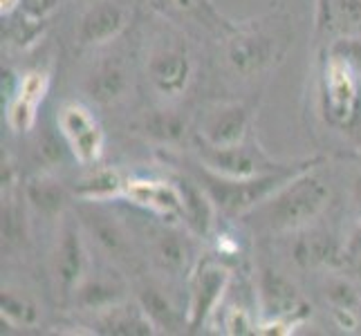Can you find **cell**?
Listing matches in <instances>:
<instances>
[{"label":"cell","instance_id":"cell-1","mask_svg":"<svg viewBox=\"0 0 361 336\" xmlns=\"http://www.w3.org/2000/svg\"><path fill=\"white\" fill-rule=\"evenodd\" d=\"M225 63L238 79L252 81L276 70L294 43L292 18L283 7L233 23L220 36Z\"/></svg>","mask_w":361,"mask_h":336},{"label":"cell","instance_id":"cell-2","mask_svg":"<svg viewBox=\"0 0 361 336\" xmlns=\"http://www.w3.org/2000/svg\"><path fill=\"white\" fill-rule=\"evenodd\" d=\"M319 166L321 161L298 170L254 211L269 233H301L323 216L330 204L332 189L330 182L321 175Z\"/></svg>","mask_w":361,"mask_h":336},{"label":"cell","instance_id":"cell-3","mask_svg":"<svg viewBox=\"0 0 361 336\" xmlns=\"http://www.w3.org/2000/svg\"><path fill=\"white\" fill-rule=\"evenodd\" d=\"M323 161L321 157L312 159H303L301 164L288 168V170H279V173H265V175H256V178H247V180H231V178H222L211 173L207 168L200 170V182L207 193L214 200L218 213L227 216V218H243L254 213V211L263 204L271 193H276L281 186L288 182L292 175H296L298 170H303L312 164Z\"/></svg>","mask_w":361,"mask_h":336},{"label":"cell","instance_id":"cell-4","mask_svg":"<svg viewBox=\"0 0 361 336\" xmlns=\"http://www.w3.org/2000/svg\"><path fill=\"white\" fill-rule=\"evenodd\" d=\"M319 106L328 126L353 128L361 117V70L341 56L321 52Z\"/></svg>","mask_w":361,"mask_h":336},{"label":"cell","instance_id":"cell-5","mask_svg":"<svg viewBox=\"0 0 361 336\" xmlns=\"http://www.w3.org/2000/svg\"><path fill=\"white\" fill-rule=\"evenodd\" d=\"M195 56L182 39H166L146 54L144 77L161 101L173 104L191 90L195 81Z\"/></svg>","mask_w":361,"mask_h":336},{"label":"cell","instance_id":"cell-6","mask_svg":"<svg viewBox=\"0 0 361 336\" xmlns=\"http://www.w3.org/2000/svg\"><path fill=\"white\" fill-rule=\"evenodd\" d=\"M77 216L85 235L115 267L130 271L140 267L142 256L140 249H137V242L133 240L130 229L121 222V218H117L106 206V202L81 200L77 204Z\"/></svg>","mask_w":361,"mask_h":336},{"label":"cell","instance_id":"cell-7","mask_svg":"<svg viewBox=\"0 0 361 336\" xmlns=\"http://www.w3.org/2000/svg\"><path fill=\"white\" fill-rule=\"evenodd\" d=\"M195 155L200 166L216 173L222 178H231V180H247V178H256V175H265V173H279V170H288L298 166L301 161H288V164H281V161H274L265 155L263 148L258 146V142L249 139L238 146H227V148H216V146H207L202 142L195 139Z\"/></svg>","mask_w":361,"mask_h":336},{"label":"cell","instance_id":"cell-8","mask_svg":"<svg viewBox=\"0 0 361 336\" xmlns=\"http://www.w3.org/2000/svg\"><path fill=\"white\" fill-rule=\"evenodd\" d=\"M81 222H70L63 216L61 229L54 242L52 251V276L56 285V294L63 303H72L74 292L90 273V258H88V244L83 238Z\"/></svg>","mask_w":361,"mask_h":336},{"label":"cell","instance_id":"cell-9","mask_svg":"<svg viewBox=\"0 0 361 336\" xmlns=\"http://www.w3.org/2000/svg\"><path fill=\"white\" fill-rule=\"evenodd\" d=\"M56 128L66 148L81 166L99 164L106 148V132L88 106L79 101L61 104L56 112Z\"/></svg>","mask_w":361,"mask_h":336},{"label":"cell","instance_id":"cell-10","mask_svg":"<svg viewBox=\"0 0 361 336\" xmlns=\"http://www.w3.org/2000/svg\"><path fill=\"white\" fill-rule=\"evenodd\" d=\"M256 108L247 101H218L204 110L195 139L207 146L227 148L252 139Z\"/></svg>","mask_w":361,"mask_h":336},{"label":"cell","instance_id":"cell-11","mask_svg":"<svg viewBox=\"0 0 361 336\" xmlns=\"http://www.w3.org/2000/svg\"><path fill=\"white\" fill-rule=\"evenodd\" d=\"M258 301L267 321L265 325L294 328L310 314V305L296 285L274 267H263L258 273Z\"/></svg>","mask_w":361,"mask_h":336},{"label":"cell","instance_id":"cell-12","mask_svg":"<svg viewBox=\"0 0 361 336\" xmlns=\"http://www.w3.org/2000/svg\"><path fill=\"white\" fill-rule=\"evenodd\" d=\"M231 285V271L214 258L200 263L189 278V298H186V328L197 330L214 316Z\"/></svg>","mask_w":361,"mask_h":336},{"label":"cell","instance_id":"cell-13","mask_svg":"<svg viewBox=\"0 0 361 336\" xmlns=\"http://www.w3.org/2000/svg\"><path fill=\"white\" fill-rule=\"evenodd\" d=\"M130 11L119 0H94L83 9L77 23V45L83 49H99L115 43L128 30Z\"/></svg>","mask_w":361,"mask_h":336},{"label":"cell","instance_id":"cell-14","mask_svg":"<svg viewBox=\"0 0 361 336\" xmlns=\"http://www.w3.org/2000/svg\"><path fill=\"white\" fill-rule=\"evenodd\" d=\"M123 197L130 200L148 213L161 218L164 222H180L182 220V195L178 182L169 180H126L123 186Z\"/></svg>","mask_w":361,"mask_h":336},{"label":"cell","instance_id":"cell-15","mask_svg":"<svg viewBox=\"0 0 361 336\" xmlns=\"http://www.w3.org/2000/svg\"><path fill=\"white\" fill-rule=\"evenodd\" d=\"M314 39L326 47L361 36V0H314Z\"/></svg>","mask_w":361,"mask_h":336},{"label":"cell","instance_id":"cell-16","mask_svg":"<svg viewBox=\"0 0 361 336\" xmlns=\"http://www.w3.org/2000/svg\"><path fill=\"white\" fill-rule=\"evenodd\" d=\"M146 258L161 276L178 278L191 269V249L182 233L171 227L153 229L146 235Z\"/></svg>","mask_w":361,"mask_h":336},{"label":"cell","instance_id":"cell-17","mask_svg":"<svg viewBox=\"0 0 361 336\" xmlns=\"http://www.w3.org/2000/svg\"><path fill=\"white\" fill-rule=\"evenodd\" d=\"M49 90V74L45 70H32L23 74L16 94L7 106V121L16 132H27L39 121V108Z\"/></svg>","mask_w":361,"mask_h":336},{"label":"cell","instance_id":"cell-18","mask_svg":"<svg viewBox=\"0 0 361 336\" xmlns=\"http://www.w3.org/2000/svg\"><path fill=\"white\" fill-rule=\"evenodd\" d=\"M130 90V72L121 58H104L85 79V92L97 106H115Z\"/></svg>","mask_w":361,"mask_h":336},{"label":"cell","instance_id":"cell-19","mask_svg":"<svg viewBox=\"0 0 361 336\" xmlns=\"http://www.w3.org/2000/svg\"><path fill=\"white\" fill-rule=\"evenodd\" d=\"M303 235L294 242L292 258L301 269H332L345 260V247L341 249L337 240L326 231L303 229Z\"/></svg>","mask_w":361,"mask_h":336},{"label":"cell","instance_id":"cell-20","mask_svg":"<svg viewBox=\"0 0 361 336\" xmlns=\"http://www.w3.org/2000/svg\"><path fill=\"white\" fill-rule=\"evenodd\" d=\"M94 332L99 334H117V336H151L157 332L153 321L146 316L140 303H117L97 314L92 323Z\"/></svg>","mask_w":361,"mask_h":336},{"label":"cell","instance_id":"cell-21","mask_svg":"<svg viewBox=\"0 0 361 336\" xmlns=\"http://www.w3.org/2000/svg\"><path fill=\"white\" fill-rule=\"evenodd\" d=\"M180 186V195H182V222L189 227L200 238H207L216 224L218 209L211 200V195L200 182L193 180H176Z\"/></svg>","mask_w":361,"mask_h":336},{"label":"cell","instance_id":"cell-22","mask_svg":"<svg viewBox=\"0 0 361 336\" xmlns=\"http://www.w3.org/2000/svg\"><path fill=\"white\" fill-rule=\"evenodd\" d=\"M70 189L52 175H34L25 182L23 197L43 218H63L70 206Z\"/></svg>","mask_w":361,"mask_h":336},{"label":"cell","instance_id":"cell-23","mask_svg":"<svg viewBox=\"0 0 361 336\" xmlns=\"http://www.w3.org/2000/svg\"><path fill=\"white\" fill-rule=\"evenodd\" d=\"M137 303L142 305L146 316L153 321L157 332H178L186 325V309H178L161 285L144 282L140 294H137Z\"/></svg>","mask_w":361,"mask_h":336},{"label":"cell","instance_id":"cell-24","mask_svg":"<svg viewBox=\"0 0 361 336\" xmlns=\"http://www.w3.org/2000/svg\"><path fill=\"white\" fill-rule=\"evenodd\" d=\"M123 285L119 280L106 278V276H85V280L79 285V290L74 292L72 303L77 305L83 312H104V309L113 307L117 303L126 301V294H123Z\"/></svg>","mask_w":361,"mask_h":336},{"label":"cell","instance_id":"cell-25","mask_svg":"<svg viewBox=\"0 0 361 336\" xmlns=\"http://www.w3.org/2000/svg\"><path fill=\"white\" fill-rule=\"evenodd\" d=\"M153 3L164 11H169V14L189 18L218 36H222L233 25V20H227L222 16L211 0H153Z\"/></svg>","mask_w":361,"mask_h":336},{"label":"cell","instance_id":"cell-26","mask_svg":"<svg viewBox=\"0 0 361 336\" xmlns=\"http://www.w3.org/2000/svg\"><path fill=\"white\" fill-rule=\"evenodd\" d=\"M123 186H126V180H121L115 168H94L77 182L72 193L79 200L88 202H113L117 197H123Z\"/></svg>","mask_w":361,"mask_h":336},{"label":"cell","instance_id":"cell-27","mask_svg":"<svg viewBox=\"0 0 361 336\" xmlns=\"http://www.w3.org/2000/svg\"><path fill=\"white\" fill-rule=\"evenodd\" d=\"M0 314H3V323H9L14 328H36L41 321V307L27 292H20L16 287H3Z\"/></svg>","mask_w":361,"mask_h":336},{"label":"cell","instance_id":"cell-28","mask_svg":"<svg viewBox=\"0 0 361 336\" xmlns=\"http://www.w3.org/2000/svg\"><path fill=\"white\" fill-rule=\"evenodd\" d=\"M142 130L146 132V137H151L153 142L161 146H178L189 135L186 119L173 110H153L151 115H146Z\"/></svg>","mask_w":361,"mask_h":336},{"label":"cell","instance_id":"cell-29","mask_svg":"<svg viewBox=\"0 0 361 336\" xmlns=\"http://www.w3.org/2000/svg\"><path fill=\"white\" fill-rule=\"evenodd\" d=\"M27 238V222L18 197L7 193L3 197V249L20 247Z\"/></svg>","mask_w":361,"mask_h":336},{"label":"cell","instance_id":"cell-30","mask_svg":"<svg viewBox=\"0 0 361 336\" xmlns=\"http://www.w3.org/2000/svg\"><path fill=\"white\" fill-rule=\"evenodd\" d=\"M323 290H326V301L330 303L332 312H357L361 305L359 290L350 278L328 276Z\"/></svg>","mask_w":361,"mask_h":336},{"label":"cell","instance_id":"cell-31","mask_svg":"<svg viewBox=\"0 0 361 336\" xmlns=\"http://www.w3.org/2000/svg\"><path fill=\"white\" fill-rule=\"evenodd\" d=\"M323 52L341 56V58L348 61V63H353L357 70H361V36H353V39H339V41H334V43L323 47Z\"/></svg>","mask_w":361,"mask_h":336},{"label":"cell","instance_id":"cell-32","mask_svg":"<svg viewBox=\"0 0 361 336\" xmlns=\"http://www.w3.org/2000/svg\"><path fill=\"white\" fill-rule=\"evenodd\" d=\"M345 260L355 267V271L361 278V224H359L357 233L350 238V242L345 244Z\"/></svg>","mask_w":361,"mask_h":336},{"label":"cell","instance_id":"cell-33","mask_svg":"<svg viewBox=\"0 0 361 336\" xmlns=\"http://www.w3.org/2000/svg\"><path fill=\"white\" fill-rule=\"evenodd\" d=\"M350 204H353V213H355L357 224H361V175H357L350 186Z\"/></svg>","mask_w":361,"mask_h":336},{"label":"cell","instance_id":"cell-34","mask_svg":"<svg viewBox=\"0 0 361 336\" xmlns=\"http://www.w3.org/2000/svg\"><path fill=\"white\" fill-rule=\"evenodd\" d=\"M0 3H3V16H9L20 5V0H0Z\"/></svg>","mask_w":361,"mask_h":336}]
</instances>
